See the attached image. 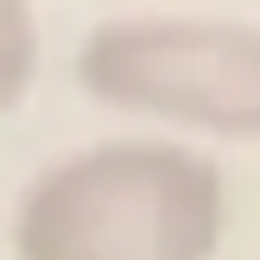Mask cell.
Instances as JSON below:
<instances>
[{
    "instance_id": "obj_1",
    "label": "cell",
    "mask_w": 260,
    "mask_h": 260,
    "mask_svg": "<svg viewBox=\"0 0 260 260\" xmlns=\"http://www.w3.org/2000/svg\"><path fill=\"white\" fill-rule=\"evenodd\" d=\"M222 222L216 159L178 140H102L25 184L13 248L19 260H210Z\"/></svg>"
},
{
    "instance_id": "obj_2",
    "label": "cell",
    "mask_w": 260,
    "mask_h": 260,
    "mask_svg": "<svg viewBox=\"0 0 260 260\" xmlns=\"http://www.w3.org/2000/svg\"><path fill=\"white\" fill-rule=\"evenodd\" d=\"M76 83L121 114L260 146V25L216 13H121L76 51Z\"/></svg>"
},
{
    "instance_id": "obj_3",
    "label": "cell",
    "mask_w": 260,
    "mask_h": 260,
    "mask_svg": "<svg viewBox=\"0 0 260 260\" xmlns=\"http://www.w3.org/2000/svg\"><path fill=\"white\" fill-rule=\"evenodd\" d=\"M38 70V25H32V0H0V108L25 95Z\"/></svg>"
}]
</instances>
